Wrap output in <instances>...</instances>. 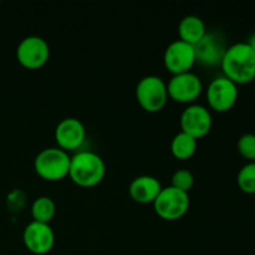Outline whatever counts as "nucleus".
Listing matches in <instances>:
<instances>
[{
  "instance_id": "obj_14",
  "label": "nucleus",
  "mask_w": 255,
  "mask_h": 255,
  "mask_svg": "<svg viewBox=\"0 0 255 255\" xmlns=\"http://www.w3.org/2000/svg\"><path fill=\"white\" fill-rule=\"evenodd\" d=\"M163 187L161 182L152 176H138L131 182L128 193L134 202L141 204L153 203Z\"/></svg>"
},
{
  "instance_id": "obj_20",
  "label": "nucleus",
  "mask_w": 255,
  "mask_h": 255,
  "mask_svg": "<svg viewBox=\"0 0 255 255\" xmlns=\"http://www.w3.org/2000/svg\"><path fill=\"white\" fill-rule=\"evenodd\" d=\"M193 184L194 177L192 174V172L188 171V169H178L172 176V187L179 189V191H183L186 193H188V191H191Z\"/></svg>"
},
{
  "instance_id": "obj_6",
  "label": "nucleus",
  "mask_w": 255,
  "mask_h": 255,
  "mask_svg": "<svg viewBox=\"0 0 255 255\" xmlns=\"http://www.w3.org/2000/svg\"><path fill=\"white\" fill-rule=\"evenodd\" d=\"M50 57V47L46 40L31 35L19 42L16 47V59L24 67L30 70L44 66Z\"/></svg>"
},
{
  "instance_id": "obj_7",
  "label": "nucleus",
  "mask_w": 255,
  "mask_h": 255,
  "mask_svg": "<svg viewBox=\"0 0 255 255\" xmlns=\"http://www.w3.org/2000/svg\"><path fill=\"white\" fill-rule=\"evenodd\" d=\"M238 85L226 76L212 80L207 89V101L209 107L217 112H227L234 107L238 100Z\"/></svg>"
},
{
  "instance_id": "obj_13",
  "label": "nucleus",
  "mask_w": 255,
  "mask_h": 255,
  "mask_svg": "<svg viewBox=\"0 0 255 255\" xmlns=\"http://www.w3.org/2000/svg\"><path fill=\"white\" fill-rule=\"evenodd\" d=\"M86 138L84 124L75 117H66L57 124L55 128V139L59 148L64 151H74L81 147Z\"/></svg>"
},
{
  "instance_id": "obj_3",
  "label": "nucleus",
  "mask_w": 255,
  "mask_h": 255,
  "mask_svg": "<svg viewBox=\"0 0 255 255\" xmlns=\"http://www.w3.org/2000/svg\"><path fill=\"white\" fill-rule=\"evenodd\" d=\"M71 157L59 147L44 148L37 153L34 161V169L37 176L46 181H60L69 176Z\"/></svg>"
},
{
  "instance_id": "obj_15",
  "label": "nucleus",
  "mask_w": 255,
  "mask_h": 255,
  "mask_svg": "<svg viewBox=\"0 0 255 255\" xmlns=\"http://www.w3.org/2000/svg\"><path fill=\"white\" fill-rule=\"evenodd\" d=\"M207 29L203 20L197 15H187L179 21V40L189 45H196L206 35Z\"/></svg>"
},
{
  "instance_id": "obj_10",
  "label": "nucleus",
  "mask_w": 255,
  "mask_h": 255,
  "mask_svg": "<svg viewBox=\"0 0 255 255\" xmlns=\"http://www.w3.org/2000/svg\"><path fill=\"white\" fill-rule=\"evenodd\" d=\"M226 50V41L219 32L207 31L206 35L194 45L196 62L209 67L221 65Z\"/></svg>"
},
{
  "instance_id": "obj_9",
  "label": "nucleus",
  "mask_w": 255,
  "mask_h": 255,
  "mask_svg": "<svg viewBox=\"0 0 255 255\" xmlns=\"http://www.w3.org/2000/svg\"><path fill=\"white\" fill-rule=\"evenodd\" d=\"M163 62L167 70L173 75L189 72L196 64L194 46L179 39L174 40L164 51Z\"/></svg>"
},
{
  "instance_id": "obj_5",
  "label": "nucleus",
  "mask_w": 255,
  "mask_h": 255,
  "mask_svg": "<svg viewBox=\"0 0 255 255\" xmlns=\"http://www.w3.org/2000/svg\"><path fill=\"white\" fill-rule=\"evenodd\" d=\"M154 212L157 216L166 221H177L188 212V193L169 186L162 188L158 197L153 202Z\"/></svg>"
},
{
  "instance_id": "obj_2",
  "label": "nucleus",
  "mask_w": 255,
  "mask_h": 255,
  "mask_svg": "<svg viewBox=\"0 0 255 255\" xmlns=\"http://www.w3.org/2000/svg\"><path fill=\"white\" fill-rule=\"evenodd\" d=\"M106 166L101 157L91 151H81L71 157L69 177L80 187H94L101 183Z\"/></svg>"
},
{
  "instance_id": "obj_19",
  "label": "nucleus",
  "mask_w": 255,
  "mask_h": 255,
  "mask_svg": "<svg viewBox=\"0 0 255 255\" xmlns=\"http://www.w3.org/2000/svg\"><path fill=\"white\" fill-rule=\"evenodd\" d=\"M237 149L249 162H255V134L244 133L237 142Z\"/></svg>"
},
{
  "instance_id": "obj_11",
  "label": "nucleus",
  "mask_w": 255,
  "mask_h": 255,
  "mask_svg": "<svg viewBox=\"0 0 255 255\" xmlns=\"http://www.w3.org/2000/svg\"><path fill=\"white\" fill-rule=\"evenodd\" d=\"M22 241L32 254L44 255L54 248L55 233L50 224L32 221L25 227Z\"/></svg>"
},
{
  "instance_id": "obj_21",
  "label": "nucleus",
  "mask_w": 255,
  "mask_h": 255,
  "mask_svg": "<svg viewBox=\"0 0 255 255\" xmlns=\"http://www.w3.org/2000/svg\"><path fill=\"white\" fill-rule=\"evenodd\" d=\"M246 42L249 45V46H251V49L253 50L254 54H255V34L252 35V36L248 39V41H246Z\"/></svg>"
},
{
  "instance_id": "obj_1",
  "label": "nucleus",
  "mask_w": 255,
  "mask_h": 255,
  "mask_svg": "<svg viewBox=\"0 0 255 255\" xmlns=\"http://www.w3.org/2000/svg\"><path fill=\"white\" fill-rule=\"evenodd\" d=\"M223 76L236 85L251 84L255 80V54L247 42H236L227 47L222 59Z\"/></svg>"
},
{
  "instance_id": "obj_8",
  "label": "nucleus",
  "mask_w": 255,
  "mask_h": 255,
  "mask_svg": "<svg viewBox=\"0 0 255 255\" xmlns=\"http://www.w3.org/2000/svg\"><path fill=\"white\" fill-rule=\"evenodd\" d=\"M203 84L198 75L194 72L173 75L167 84V94L172 100L181 104H189L199 97Z\"/></svg>"
},
{
  "instance_id": "obj_18",
  "label": "nucleus",
  "mask_w": 255,
  "mask_h": 255,
  "mask_svg": "<svg viewBox=\"0 0 255 255\" xmlns=\"http://www.w3.org/2000/svg\"><path fill=\"white\" fill-rule=\"evenodd\" d=\"M237 183L244 193L255 194V162H248L239 169Z\"/></svg>"
},
{
  "instance_id": "obj_22",
  "label": "nucleus",
  "mask_w": 255,
  "mask_h": 255,
  "mask_svg": "<svg viewBox=\"0 0 255 255\" xmlns=\"http://www.w3.org/2000/svg\"><path fill=\"white\" fill-rule=\"evenodd\" d=\"M254 216H255V208H254Z\"/></svg>"
},
{
  "instance_id": "obj_12",
  "label": "nucleus",
  "mask_w": 255,
  "mask_h": 255,
  "mask_svg": "<svg viewBox=\"0 0 255 255\" xmlns=\"http://www.w3.org/2000/svg\"><path fill=\"white\" fill-rule=\"evenodd\" d=\"M182 132L198 139L208 134L212 128V115L202 105H191L181 115Z\"/></svg>"
},
{
  "instance_id": "obj_16",
  "label": "nucleus",
  "mask_w": 255,
  "mask_h": 255,
  "mask_svg": "<svg viewBox=\"0 0 255 255\" xmlns=\"http://www.w3.org/2000/svg\"><path fill=\"white\" fill-rule=\"evenodd\" d=\"M171 151L178 159L191 158L197 151V139L181 131L172 139Z\"/></svg>"
},
{
  "instance_id": "obj_17",
  "label": "nucleus",
  "mask_w": 255,
  "mask_h": 255,
  "mask_svg": "<svg viewBox=\"0 0 255 255\" xmlns=\"http://www.w3.org/2000/svg\"><path fill=\"white\" fill-rule=\"evenodd\" d=\"M55 213H56V206L50 197L41 196L32 202L31 214L35 222L49 224L55 217Z\"/></svg>"
},
{
  "instance_id": "obj_4",
  "label": "nucleus",
  "mask_w": 255,
  "mask_h": 255,
  "mask_svg": "<svg viewBox=\"0 0 255 255\" xmlns=\"http://www.w3.org/2000/svg\"><path fill=\"white\" fill-rule=\"evenodd\" d=\"M136 99L144 111H161L168 99L166 82L156 75L142 77L136 86Z\"/></svg>"
}]
</instances>
